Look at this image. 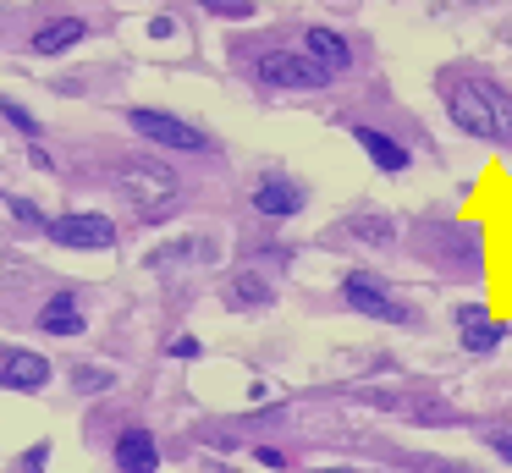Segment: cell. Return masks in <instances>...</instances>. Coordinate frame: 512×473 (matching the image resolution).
<instances>
[{"label": "cell", "mask_w": 512, "mask_h": 473, "mask_svg": "<svg viewBox=\"0 0 512 473\" xmlns=\"http://www.w3.org/2000/svg\"><path fill=\"white\" fill-rule=\"evenodd\" d=\"M446 110L463 132L485 143H512V94L496 88L490 77H463V83H446Z\"/></svg>", "instance_id": "1"}, {"label": "cell", "mask_w": 512, "mask_h": 473, "mask_svg": "<svg viewBox=\"0 0 512 473\" xmlns=\"http://www.w3.org/2000/svg\"><path fill=\"white\" fill-rule=\"evenodd\" d=\"M116 187H122L144 215H166V204L177 198V176H171L166 165H144V160H127L122 171H116Z\"/></svg>", "instance_id": "2"}, {"label": "cell", "mask_w": 512, "mask_h": 473, "mask_svg": "<svg viewBox=\"0 0 512 473\" xmlns=\"http://www.w3.org/2000/svg\"><path fill=\"white\" fill-rule=\"evenodd\" d=\"M342 297L358 308V314L386 319V325H408V319H413V308L397 303V297H391V286L380 281V275H369V270H353V275H347V281H342Z\"/></svg>", "instance_id": "3"}, {"label": "cell", "mask_w": 512, "mask_h": 473, "mask_svg": "<svg viewBox=\"0 0 512 473\" xmlns=\"http://www.w3.org/2000/svg\"><path fill=\"white\" fill-rule=\"evenodd\" d=\"M127 121H133V132L138 138H149V143H160V149H182V154H199V149H210V138H204L199 127H188V121H177V116H166V110H127Z\"/></svg>", "instance_id": "4"}, {"label": "cell", "mask_w": 512, "mask_h": 473, "mask_svg": "<svg viewBox=\"0 0 512 473\" xmlns=\"http://www.w3.org/2000/svg\"><path fill=\"white\" fill-rule=\"evenodd\" d=\"M259 77L276 88H325L331 66H320L314 55H292V50H265L259 55Z\"/></svg>", "instance_id": "5"}, {"label": "cell", "mask_w": 512, "mask_h": 473, "mask_svg": "<svg viewBox=\"0 0 512 473\" xmlns=\"http://www.w3.org/2000/svg\"><path fill=\"white\" fill-rule=\"evenodd\" d=\"M45 231L61 242V248H111V242H116V220H111V215H94V209L56 215Z\"/></svg>", "instance_id": "6"}, {"label": "cell", "mask_w": 512, "mask_h": 473, "mask_svg": "<svg viewBox=\"0 0 512 473\" xmlns=\"http://www.w3.org/2000/svg\"><path fill=\"white\" fill-rule=\"evenodd\" d=\"M50 380V363L28 347H0V385L6 391H39Z\"/></svg>", "instance_id": "7"}, {"label": "cell", "mask_w": 512, "mask_h": 473, "mask_svg": "<svg viewBox=\"0 0 512 473\" xmlns=\"http://www.w3.org/2000/svg\"><path fill=\"white\" fill-rule=\"evenodd\" d=\"M116 468L122 473H160V446H155V435L149 429H122L116 435Z\"/></svg>", "instance_id": "8"}, {"label": "cell", "mask_w": 512, "mask_h": 473, "mask_svg": "<svg viewBox=\"0 0 512 473\" xmlns=\"http://www.w3.org/2000/svg\"><path fill=\"white\" fill-rule=\"evenodd\" d=\"M353 138H358V149H364L369 160L380 165V171H408V149H402L397 138H386L380 127H369V121H358V127H353Z\"/></svg>", "instance_id": "9"}, {"label": "cell", "mask_w": 512, "mask_h": 473, "mask_svg": "<svg viewBox=\"0 0 512 473\" xmlns=\"http://www.w3.org/2000/svg\"><path fill=\"white\" fill-rule=\"evenodd\" d=\"M254 209H265V215H298L303 209V193L292 182H281V176H265V182L254 187Z\"/></svg>", "instance_id": "10"}, {"label": "cell", "mask_w": 512, "mask_h": 473, "mask_svg": "<svg viewBox=\"0 0 512 473\" xmlns=\"http://www.w3.org/2000/svg\"><path fill=\"white\" fill-rule=\"evenodd\" d=\"M309 55H314L320 66H331V77L353 66V50H347V39H342L336 28H309Z\"/></svg>", "instance_id": "11"}, {"label": "cell", "mask_w": 512, "mask_h": 473, "mask_svg": "<svg viewBox=\"0 0 512 473\" xmlns=\"http://www.w3.org/2000/svg\"><path fill=\"white\" fill-rule=\"evenodd\" d=\"M83 33H89L83 17H56V22H45V28L34 33V55H61V50H72Z\"/></svg>", "instance_id": "12"}, {"label": "cell", "mask_w": 512, "mask_h": 473, "mask_svg": "<svg viewBox=\"0 0 512 473\" xmlns=\"http://www.w3.org/2000/svg\"><path fill=\"white\" fill-rule=\"evenodd\" d=\"M39 330H50V336H78V330H83V308L72 303V292L50 297V303L39 308Z\"/></svg>", "instance_id": "13"}, {"label": "cell", "mask_w": 512, "mask_h": 473, "mask_svg": "<svg viewBox=\"0 0 512 473\" xmlns=\"http://www.w3.org/2000/svg\"><path fill=\"white\" fill-rule=\"evenodd\" d=\"M226 303H232V308H265L270 303V286L259 281V275H232V281H226Z\"/></svg>", "instance_id": "14"}, {"label": "cell", "mask_w": 512, "mask_h": 473, "mask_svg": "<svg viewBox=\"0 0 512 473\" xmlns=\"http://www.w3.org/2000/svg\"><path fill=\"white\" fill-rule=\"evenodd\" d=\"M347 231L364 237V242H386L391 237V220L386 215H353V220H347Z\"/></svg>", "instance_id": "15"}, {"label": "cell", "mask_w": 512, "mask_h": 473, "mask_svg": "<svg viewBox=\"0 0 512 473\" xmlns=\"http://www.w3.org/2000/svg\"><path fill=\"white\" fill-rule=\"evenodd\" d=\"M210 17H232V22H248L254 17V0H199Z\"/></svg>", "instance_id": "16"}, {"label": "cell", "mask_w": 512, "mask_h": 473, "mask_svg": "<svg viewBox=\"0 0 512 473\" xmlns=\"http://www.w3.org/2000/svg\"><path fill=\"white\" fill-rule=\"evenodd\" d=\"M0 116L12 121V127H17V132H28V138H39V121H34V116H28V110H23V105H17V99H0Z\"/></svg>", "instance_id": "17"}, {"label": "cell", "mask_w": 512, "mask_h": 473, "mask_svg": "<svg viewBox=\"0 0 512 473\" xmlns=\"http://www.w3.org/2000/svg\"><path fill=\"white\" fill-rule=\"evenodd\" d=\"M72 380H78L83 391H105V385H116V380H111V374H105V369H72Z\"/></svg>", "instance_id": "18"}, {"label": "cell", "mask_w": 512, "mask_h": 473, "mask_svg": "<svg viewBox=\"0 0 512 473\" xmlns=\"http://www.w3.org/2000/svg\"><path fill=\"white\" fill-rule=\"evenodd\" d=\"M12 215L23 220V226H45V215H39L34 204H23V198H12Z\"/></svg>", "instance_id": "19"}, {"label": "cell", "mask_w": 512, "mask_h": 473, "mask_svg": "<svg viewBox=\"0 0 512 473\" xmlns=\"http://www.w3.org/2000/svg\"><path fill=\"white\" fill-rule=\"evenodd\" d=\"M193 352H199V341H193V336H177V341H171V358H193Z\"/></svg>", "instance_id": "20"}, {"label": "cell", "mask_w": 512, "mask_h": 473, "mask_svg": "<svg viewBox=\"0 0 512 473\" xmlns=\"http://www.w3.org/2000/svg\"><path fill=\"white\" fill-rule=\"evenodd\" d=\"M490 446H496V451H501V457H507V462H512V435H501V429H490Z\"/></svg>", "instance_id": "21"}]
</instances>
